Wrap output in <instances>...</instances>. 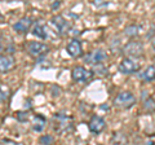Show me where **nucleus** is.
<instances>
[{
    "label": "nucleus",
    "mask_w": 155,
    "mask_h": 145,
    "mask_svg": "<svg viewBox=\"0 0 155 145\" xmlns=\"http://www.w3.org/2000/svg\"><path fill=\"white\" fill-rule=\"evenodd\" d=\"M40 143H41V144H45V145H49V144L52 143V137H51V136H43V137L40 139Z\"/></svg>",
    "instance_id": "6ab92c4d"
},
{
    "label": "nucleus",
    "mask_w": 155,
    "mask_h": 145,
    "mask_svg": "<svg viewBox=\"0 0 155 145\" xmlns=\"http://www.w3.org/2000/svg\"><path fill=\"white\" fill-rule=\"evenodd\" d=\"M2 49H3V46H2V44H0V51H2Z\"/></svg>",
    "instance_id": "4be33fe9"
},
{
    "label": "nucleus",
    "mask_w": 155,
    "mask_h": 145,
    "mask_svg": "<svg viewBox=\"0 0 155 145\" xmlns=\"http://www.w3.org/2000/svg\"><path fill=\"white\" fill-rule=\"evenodd\" d=\"M138 78L145 82H151L155 79V66H147L145 70H142L138 74Z\"/></svg>",
    "instance_id": "ddd939ff"
},
{
    "label": "nucleus",
    "mask_w": 155,
    "mask_h": 145,
    "mask_svg": "<svg viewBox=\"0 0 155 145\" xmlns=\"http://www.w3.org/2000/svg\"><path fill=\"white\" fill-rule=\"evenodd\" d=\"M53 128L57 132H67L72 130V118L65 114H54L53 115Z\"/></svg>",
    "instance_id": "f257e3e1"
},
{
    "label": "nucleus",
    "mask_w": 155,
    "mask_h": 145,
    "mask_svg": "<svg viewBox=\"0 0 155 145\" xmlns=\"http://www.w3.org/2000/svg\"><path fill=\"white\" fill-rule=\"evenodd\" d=\"M151 47H153V49L155 51V38H154V39L151 40Z\"/></svg>",
    "instance_id": "aec40b11"
},
{
    "label": "nucleus",
    "mask_w": 155,
    "mask_h": 145,
    "mask_svg": "<svg viewBox=\"0 0 155 145\" xmlns=\"http://www.w3.org/2000/svg\"><path fill=\"white\" fill-rule=\"evenodd\" d=\"M26 48L27 52L34 57H41L49 52V47L40 42H28Z\"/></svg>",
    "instance_id": "7ed1b4c3"
},
{
    "label": "nucleus",
    "mask_w": 155,
    "mask_h": 145,
    "mask_svg": "<svg viewBox=\"0 0 155 145\" xmlns=\"http://www.w3.org/2000/svg\"><path fill=\"white\" fill-rule=\"evenodd\" d=\"M138 67H140L138 62L134 59H132V57H125V59L120 61L119 71L122 72V74H133V72L138 70Z\"/></svg>",
    "instance_id": "20e7f679"
},
{
    "label": "nucleus",
    "mask_w": 155,
    "mask_h": 145,
    "mask_svg": "<svg viewBox=\"0 0 155 145\" xmlns=\"http://www.w3.org/2000/svg\"><path fill=\"white\" fill-rule=\"evenodd\" d=\"M136 104V97L132 92L123 91L119 92L114 99V105L119 109H129Z\"/></svg>",
    "instance_id": "f03ea898"
},
{
    "label": "nucleus",
    "mask_w": 155,
    "mask_h": 145,
    "mask_svg": "<svg viewBox=\"0 0 155 145\" xmlns=\"http://www.w3.org/2000/svg\"><path fill=\"white\" fill-rule=\"evenodd\" d=\"M27 115H28V114H27L26 112H18L16 117H17V119L19 120V122H26V120L28 119Z\"/></svg>",
    "instance_id": "a211bd4d"
},
{
    "label": "nucleus",
    "mask_w": 155,
    "mask_h": 145,
    "mask_svg": "<svg viewBox=\"0 0 155 145\" xmlns=\"http://www.w3.org/2000/svg\"><path fill=\"white\" fill-rule=\"evenodd\" d=\"M71 76L72 79H74L75 82H87L91 76H92V71L87 70L85 67L83 66H76L72 69V72H71Z\"/></svg>",
    "instance_id": "423d86ee"
},
{
    "label": "nucleus",
    "mask_w": 155,
    "mask_h": 145,
    "mask_svg": "<svg viewBox=\"0 0 155 145\" xmlns=\"http://www.w3.org/2000/svg\"><path fill=\"white\" fill-rule=\"evenodd\" d=\"M106 57H107V55L104 52V51H94V52H91L89 55H87L84 57V61L88 62V64H92V65H100L101 62H102L104 60H106Z\"/></svg>",
    "instance_id": "6e6552de"
},
{
    "label": "nucleus",
    "mask_w": 155,
    "mask_h": 145,
    "mask_svg": "<svg viewBox=\"0 0 155 145\" xmlns=\"http://www.w3.org/2000/svg\"><path fill=\"white\" fill-rule=\"evenodd\" d=\"M51 25L53 26V29L58 32V34H61V35H64V34H67L70 30V23L67 22L66 20L62 16H54L51 20Z\"/></svg>",
    "instance_id": "39448f33"
},
{
    "label": "nucleus",
    "mask_w": 155,
    "mask_h": 145,
    "mask_svg": "<svg viewBox=\"0 0 155 145\" xmlns=\"http://www.w3.org/2000/svg\"><path fill=\"white\" fill-rule=\"evenodd\" d=\"M140 30H141V27H140V26H137V25H130V26H128L127 29H125V34L129 35V36H136L140 32Z\"/></svg>",
    "instance_id": "dca6fc26"
},
{
    "label": "nucleus",
    "mask_w": 155,
    "mask_h": 145,
    "mask_svg": "<svg viewBox=\"0 0 155 145\" xmlns=\"http://www.w3.org/2000/svg\"><path fill=\"white\" fill-rule=\"evenodd\" d=\"M66 49H67V53H69L71 57H79V56H81V53H83L81 43L78 39H71L70 43L67 44Z\"/></svg>",
    "instance_id": "9d476101"
},
{
    "label": "nucleus",
    "mask_w": 155,
    "mask_h": 145,
    "mask_svg": "<svg viewBox=\"0 0 155 145\" xmlns=\"http://www.w3.org/2000/svg\"><path fill=\"white\" fill-rule=\"evenodd\" d=\"M44 127H45V118L40 114H36L32 119V128L35 130L36 132H40L44 130Z\"/></svg>",
    "instance_id": "4468645a"
},
{
    "label": "nucleus",
    "mask_w": 155,
    "mask_h": 145,
    "mask_svg": "<svg viewBox=\"0 0 155 145\" xmlns=\"http://www.w3.org/2000/svg\"><path fill=\"white\" fill-rule=\"evenodd\" d=\"M31 25H32V20H31V18L30 17H23L13 26V29L17 32H19V34H25V32L28 31V29L31 27Z\"/></svg>",
    "instance_id": "f8f14e48"
},
{
    "label": "nucleus",
    "mask_w": 155,
    "mask_h": 145,
    "mask_svg": "<svg viewBox=\"0 0 155 145\" xmlns=\"http://www.w3.org/2000/svg\"><path fill=\"white\" fill-rule=\"evenodd\" d=\"M32 35H35L38 38H40V39H47L48 38V34L45 32V27L40 25V23H36L35 26L32 29Z\"/></svg>",
    "instance_id": "2eb2a0df"
},
{
    "label": "nucleus",
    "mask_w": 155,
    "mask_h": 145,
    "mask_svg": "<svg viewBox=\"0 0 155 145\" xmlns=\"http://www.w3.org/2000/svg\"><path fill=\"white\" fill-rule=\"evenodd\" d=\"M124 52L127 53V55H129V57L130 56H140L143 52V47H142V44H140L138 42H130L124 47Z\"/></svg>",
    "instance_id": "9b49d317"
},
{
    "label": "nucleus",
    "mask_w": 155,
    "mask_h": 145,
    "mask_svg": "<svg viewBox=\"0 0 155 145\" xmlns=\"http://www.w3.org/2000/svg\"><path fill=\"white\" fill-rule=\"evenodd\" d=\"M0 21H3V16H2V14H0Z\"/></svg>",
    "instance_id": "412c9836"
},
{
    "label": "nucleus",
    "mask_w": 155,
    "mask_h": 145,
    "mask_svg": "<svg viewBox=\"0 0 155 145\" xmlns=\"http://www.w3.org/2000/svg\"><path fill=\"white\" fill-rule=\"evenodd\" d=\"M9 97V89L5 86H0V101H5Z\"/></svg>",
    "instance_id": "f3484780"
},
{
    "label": "nucleus",
    "mask_w": 155,
    "mask_h": 145,
    "mask_svg": "<svg viewBox=\"0 0 155 145\" xmlns=\"http://www.w3.org/2000/svg\"><path fill=\"white\" fill-rule=\"evenodd\" d=\"M14 65H16V60L12 56L8 55H0V72H8L11 71Z\"/></svg>",
    "instance_id": "1a4fd4ad"
},
{
    "label": "nucleus",
    "mask_w": 155,
    "mask_h": 145,
    "mask_svg": "<svg viewBox=\"0 0 155 145\" xmlns=\"http://www.w3.org/2000/svg\"><path fill=\"white\" fill-rule=\"evenodd\" d=\"M105 126H106V123H105L104 118L98 117V115H93L88 123V128H89V131L93 133H101L105 130Z\"/></svg>",
    "instance_id": "0eeeda50"
}]
</instances>
